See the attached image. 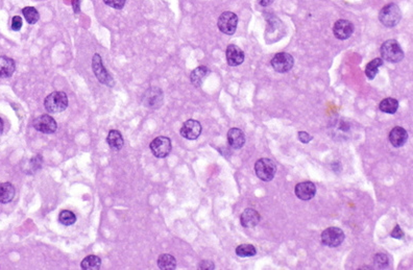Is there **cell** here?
I'll list each match as a JSON object with an SVG mask.
<instances>
[{
	"instance_id": "obj_1",
	"label": "cell",
	"mask_w": 413,
	"mask_h": 270,
	"mask_svg": "<svg viewBox=\"0 0 413 270\" xmlns=\"http://www.w3.org/2000/svg\"><path fill=\"white\" fill-rule=\"evenodd\" d=\"M44 106L46 111L50 114L61 113L67 109L68 96L63 91L53 92L45 98Z\"/></svg>"
},
{
	"instance_id": "obj_2",
	"label": "cell",
	"mask_w": 413,
	"mask_h": 270,
	"mask_svg": "<svg viewBox=\"0 0 413 270\" xmlns=\"http://www.w3.org/2000/svg\"><path fill=\"white\" fill-rule=\"evenodd\" d=\"M381 57L389 63H399L404 59V51L397 40L385 41L380 49Z\"/></svg>"
},
{
	"instance_id": "obj_3",
	"label": "cell",
	"mask_w": 413,
	"mask_h": 270,
	"mask_svg": "<svg viewBox=\"0 0 413 270\" xmlns=\"http://www.w3.org/2000/svg\"><path fill=\"white\" fill-rule=\"evenodd\" d=\"M401 19L402 12L399 6L396 4H389L385 6L379 14L380 22L384 26H386V28H395L396 25L399 24Z\"/></svg>"
},
{
	"instance_id": "obj_4",
	"label": "cell",
	"mask_w": 413,
	"mask_h": 270,
	"mask_svg": "<svg viewBox=\"0 0 413 270\" xmlns=\"http://www.w3.org/2000/svg\"><path fill=\"white\" fill-rule=\"evenodd\" d=\"M255 171L257 176L264 182L273 179L277 172V165L274 162L267 158L259 159L255 164Z\"/></svg>"
},
{
	"instance_id": "obj_5",
	"label": "cell",
	"mask_w": 413,
	"mask_h": 270,
	"mask_svg": "<svg viewBox=\"0 0 413 270\" xmlns=\"http://www.w3.org/2000/svg\"><path fill=\"white\" fill-rule=\"evenodd\" d=\"M238 16L233 12H223L217 21V26L222 34L227 36L234 35L237 31Z\"/></svg>"
},
{
	"instance_id": "obj_6",
	"label": "cell",
	"mask_w": 413,
	"mask_h": 270,
	"mask_svg": "<svg viewBox=\"0 0 413 270\" xmlns=\"http://www.w3.org/2000/svg\"><path fill=\"white\" fill-rule=\"evenodd\" d=\"M92 70L96 76V78L102 85H106L108 87H113L115 82L114 78L111 76V74L108 72L106 67L102 64L101 57L98 53H95L92 59Z\"/></svg>"
},
{
	"instance_id": "obj_7",
	"label": "cell",
	"mask_w": 413,
	"mask_h": 270,
	"mask_svg": "<svg viewBox=\"0 0 413 270\" xmlns=\"http://www.w3.org/2000/svg\"><path fill=\"white\" fill-rule=\"evenodd\" d=\"M322 242L323 244L329 248H337L342 244L345 241L346 235L343 231L336 227H331L326 229L322 233Z\"/></svg>"
},
{
	"instance_id": "obj_8",
	"label": "cell",
	"mask_w": 413,
	"mask_h": 270,
	"mask_svg": "<svg viewBox=\"0 0 413 270\" xmlns=\"http://www.w3.org/2000/svg\"><path fill=\"white\" fill-rule=\"evenodd\" d=\"M274 71L279 73H286L293 68L294 59L287 52H279L270 62Z\"/></svg>"
},
{
	"instance_id": "obj_9",
	"label": "cell",
	"mask_w": 413,
	"mask_h": 270,
	"mask_svg": "<svg viewBox=\"0 0 413 270\" xmlns=\"http://www.w3.org/2000/svg\"><path fill=\"white\" fill-rule=\"evenodd\" d=\"M142 101L145 106L150 107V109H159L163 104L164 101V94L163 91L158 87H152L145 91Z\"/></svg>"
},
{
	"instance_id": "obj_10",
	"label": "cell",
	"mask_w": 413,
	"mask_h": 270,
	"mask_svg": "<svg viewBox=\"0 0 413 270\" xmlns=\"http://www.w3.org/2000/svg\"><path fill=\"white\" fill-rule=\"evenodd\" d=\"M149 147L154 156L159 158V159H163V158H166L171 151V148H172L171 140L168 137L161 136V137L153 139L152 142L150 143Z\"/></svg>"
},
{
	"instance_id": "obj_11",
	"label": "cell",
	"mask_w": 413,
	"mask_h": 270,
	"mask_svg": "<svg viewBox=\"0 0 413 270\" xmlns=\"http://www.w3.org/2000/svg\"><path fill=\"white\" fill-rule=\"evenodd\" d=\"M33 126L35 127L36 130L46 134L54 133L58 129V123L55 120V118L47 114L37 117L33 122Z\"/></svg>"
},
{
	"instance_id": "obj_12",
	"label": "cell",
	"mask_w": 413,
	"mask_h": 270,
	"mask_svg": "<svg viewBox=\"0 0 413 270\" xmlns=\"http://www.w3.org/2000/svg\"><path fill=\"white\" fill-rule=\"evenodd\" d=\"M354 24L345 19H340L335 22L333 26V34L338 40H348L354 34Z\"/></svg>"
},
{
	"instance_id": "obj_13",
	"label": "cell",
	"mask_w": 413,
	"mask_h": 270,
	"mask_svg": "<svg viewBox=\"0 0 413 270\" xmlns=\"http://www.w3.org/2000/svg\"><path fill=\"white\" fill-rule=\"evenodd\" d=\"M179 133L187 140H196L201 133V124L197 120L189 119L180 127Z\"/></svg>"
},
{
	"instance_id": "obj_14",
	"label": "cell",
	"mask_w": 413,
	"mask_h": 270,
	"mask_svg": "<svg viewBox=\"0 0 413 270\" xmlns=\"http://www.w3.org/2000/svg\"><path fill=\"white\" fill-rule=\"evenodd\" d=\"M294 192H295V195L297 198H300L301 200L308 201L315 196L316 187H315V184H313L312 182H309V181L302 182L295 186Z\"/></svg>"
},
{
	"instance_id": "obj_15",
	"label": "cell",
	"mask_w": 413,
	"mask_h": 270,
	"mask_svg": "<svg viewBox=\"0 0 413 270\" xmlns=\"http://www.w3.org/2000/svg\"><path fill=\"white\" fill-rule=\"evenodd\" d=\"M225 57H226L227 64L232 67H236V66L241 65L245 59V55H244L243 50L234 44H231L227 46V48L225 50Z\"/></svg>"
},
{
	"instance_id": "obj_16",
	"label": "cell",
	"mask_w": 413,
	"mask_h": 270,
	"mask_svg": "<svg viewBox=\"0 0 413 270\" xmlns=\"http://www.w3.org/2000/svg\"><path fill=\"white\" fill-rule=\"evenodd\" d=\"M227 142L233 149H240L245 144V134L239 128H231L227 131Z\"/></svg>"
},
{
	"instance_id": "obj_17",
	"label": "cell",
	"mask_w": 413,
	"mask_h": 270,
	"mask_svg": "<svg viewBox=\"0 0 413 270\" xmlns=\"http://www.w3.org/2000/svg\"><path fill=\"white\" fill-rule=\"evenodd\" d=\"M260 219H261L260 214L258 213L256 210L250 209V208L245 209L240 216V222H241L242 227L247 228V229L255 228L258 223L260 222Z\"/></svg>"
},
{
	"instance_id": "obj_18",
	"label": "cell",
	"mask_w": 413,
	"mask_h": 270,
	"mask_svg": "<svg viewBox=\"0 0 413 270\" xmlns=\"http://www.w3.org/2000/svg\"><path fill=\"white\" fill-rule=\"evenodd\" d=\"M389 141L393 146L399 148L406 144L408 141V132L401 126L394 127L389 132Z\"/></svg>"
},
{
	"instance_id": "obj_19",
	"label": "cell",
	"mask_w": 413,
	"mask_h": 270,
	"mask_svg": "<svg viewBox=\"0 0 413 270\" xmlns=\"http://www.w3.org/2000/svg\"><path fill=\"white\" fill-rule=\"evenodd\" d=\"M210 74V70L208 67H205L203 65L198 66L196 69H194L191 74H190V80H191V84L194 87H200L203 83V80L206 78Z\"/></svg>"
},
{
	"instance_id": "obj_20",
	"label": "cell",
	"mask_w": 413,
	"mask_h": 270,
	"mask_svg": "<svg viewBox=\"0 0 413 270\" xmlns=\"http://www.w3.org/2000/svg\"><path fill=\"white\" fill-rule=\"evenodd\" d=\"M16 70V64L14 60L9 57H0V77L8 78L11 77Z\"/></svg>"
},
{
	"instance_id": "obj_21",
	"label": "cell",
	"mask_w": 413,
	"mask_h": 270,
	"mask_svg": "<svg viewBox=\"0 0 413 270\" xmlns=\"http://www.w3.org/2000/svg\"><path fill=\"white\" fill-rule=\"evenodd\" d=\"M107 143L111 149H113L115 151L120 150L124 145V140H123L121 132L117 129L110 130L108 133V137H107Z\"/></svg>"
},
{
	"instance_id": "obj_22",
	"label": "cell",
	"mask_w": 413,
	"mask_h": 270,
	"mask_svg": "<svg viewBox=\"0 0 413 270\" xmlns=\"http://www.w3.org/2000/svg\"><path fill=\"white\" fill-rule=\"evenodd\" d=\"M15 187L7 182L0 184V202L2 204H9L15 197Z\"/></svg>"
},
{
	"instance_id": "obj_23",
	"label": "cell",
	"mask_w": 413,
	"mask_h": 270,
	"mask_svg": "<svg viewBox=\"0 0 413 270\" xmlns=\"http://www.w3.org/2000/svg\"><path fill=\"white\" fill-rule=\"evenodd\" d=\"M379 109L381 112L386 114H395L399 109V101L393 97L385 98L380 102Z\"/></svg>"
},
{
	"instance_id": "obj_24",
	"label": "cell",
	"mask_w": 413,
	"mask_h": 270,
	"mask_svg": "<svg viewBox=\"0 0 413 270\" xmlns=\"http://www.w3.org/2000/svg\"><path fill=\"white\" fill-rule=\"evenodd\" d=\"M158 267L161 270H174L176 268V260L171 255H161L158 258Z\"/></svg>"
},
{
	"instance_id": "obj_25",
	"label": "cell",
	"mask_w": 413,
	"mask_h": 270,
	"mask_svg": "<svg viewBox=\"0 0 413 270\" xmlns=\"http://www.w3.org/2000/svg\"><path fill=\"white\" fill-rule=\"evenodd\" d=\"M383 64H384L383 59H380V58H376V59H374L373 61H371V62L366 65V68H365V75H366V77H368L369 79H374V78L377 76V74H378V72H379V69H380V67H381Z\"/></svg>"
},
{
	"instance_id": "obj_26",
	"label": "cell",
	"mask_w": 413,
	"mask_h": 270,
	"mask_svg": "<svg viewBox=\"0 0 413 270\" xmlns=\"http://www.w3.org/2000/svg\"><path fill=\"white\" fill-rule=\"evenodd\" d=\"M100 266H101L100 258L94 255L86 257L81 263V267L84 270H98Z\"/></svg>"
},
{
	"instance_id": "obj_27",
	"label": "cell",
	"mask_w": 413,
	"mask_h": 270,
	"mask_svg": "<svg viewBox=\"0 0 413 270\" xmlns=\"http://www.w3.org/2000/svg\"><path fill=\"white\" fill-rule=\"evenodd\" d=\"M22 14L29 24H36L40 19V14L34 7H25L22 10Z\"/></svg>"
},
{
	"instance_id": "obj_28",
	"label": "cell",
	"mask_w": 413,
	"mask_h": 270,
	"mask_svg": "<svg viewBox=\"0 0 413 270\" xmlns=\"http://www.w3.org/2000/svg\"><path fill=\"white\" fill-rule=\"evenodd\" d=\"M59 220L63 226L70 227L76 222V216L69 210H64L59 215Z\"/></svg>"
},
{
	"instance_id": "obj_29",
	"label": "cell",
	"mask_w": 413,
	"mask_h": 270,
	"mask_svg": "<svg viewBox=\"0 0 413 270\" xmlns=\"http://www.w3.org/2000/svg\"><path fill=\"white\" fill-rule=\"evenodd\" d=\"M236 254L240 258H248L256 256L257 251L251 244H241L236 249Z\"/></svg>"
},
{
	"instance_id": "obj_30",
	"label": "cell",
	"mask_w": 413,
	"mask_h": 270,
	"mask_svg": "<svg viewBox=\"0 0 413 270\" xmlns=\"http://www.w3.org/2000/svg\"><path fill=\"white\" fill-rule=\"evenodd\" d=\"M374 261L376 267L379 269H385L389 266V258L385 254H377Z\"/></svg>"
},
{
	"instance_id": "obj_31",
	"label": "cell",
	"mask_w": 413,
	"mask_h": 270,
	"mask_svg": "<svg viewBox=\"0 0 413 270\" xmlns=\"http://www.w3.org/2000/svg\"><path fill=\"white\" fill-rule=\"evenodd\" d=\"M108 7L116 9V10H121L125 6L126 0H103Z\"/></svg>"
},
{
	"instance_id": "obj_32",
	"label": "cell",
	"mask_w": 413,
	"mask_h": 270,
	"mask_svg": "<svg viewBox=\"0 0 413 270\" xmlns=\"http://www.w3.org/2000/svg\"><path fill=\"white\" fill-rule=\"evenodd\" d=\"M22 18L19 16H14L12 19V30L15 32H19L22 29Z\"/></svg>"
},
{
	"instance_id": "obj_33",
	"label": "cell",
	"mask_w": 413,
	"mask_h": 270,
	"mask_svg": "<svg viewBox=\"0 0 413 270\" xmlns=\"http://www.w3.org/2000/svg\"><path fill=\"white\" fill-rule=\"evenodd\" d=\"M299 139H300V141H301L302 143L307 144V143L312 141L313 137H312L310 133H308L307 131H300V132H299Z\"/></svg>"
},
{
	"instance_id": "obj_34",
	"label": "cell",
	"mask_w": 413,
	"mask_h": 270,
	"mask_svg": "<svg viewBox=\"0 0 413 270\" xmlns=\"http://www.w3.org/2000/svg\"><path fill=\"white\" fill-rule=\"evenodd\" d=\"M215 268V265H214V263L213 262H211V261H208V260H204V261H201L200 263H199V265H198V269H201V270H203V269H211V270H213Z\"/></svg>"
},
{
	"instance_id": "obj_35",
	"label": "cell",
	"mask_w": 413,
	"mask_h": 270,
	"mask_svg": "<svg viewBox=\"0 0 413 270\" xmlns=\"http://www.w3.org/2000/svg\"><path fill=\"white\" fill-rule=\"evenodd\" d=\"M391 236H392L393 238H395V239H402V238H404V232L402 231V229L400 228V226L397 224L396 228L393 230Z\"/></svg>"
},
{
	"instance_id": "obj_36",
	"label": "cell",
	"mask_w": 413,
	"mask_h": 270,
	"mask_svg": "<svg viewBox=\"0 0 413 270\" xmlns=\"http://www.w3.org/2000/svg\"><path fill=\"white\" fill-rule=\"evenodd\" d=\"M72 7L75 14H79L81 12V0H72Z\"/></svg>"
},
{
	"instance_id": "obj_37",
	"label": "cell",
	"mask_w": 413,
	"mask_h": 270,
	"mask_svg": "<svg viewBox=\"0 0 413 270\" xmlns=\"http://www.w3.org/2000/svg\"><path fill=\"white\" fill-rule=\"evenodd\" d=\"M273 2H274V0H258V4H259V5L262 6V7H268V6H270Z\"/></svg>"
},
{
	"instance_id": "obj_38",
	"label": "cell",
	"mask_w": 413,
	"mask_h": 270,
	"mask_svg": "<svg viewBox=\"0 0 413 270\" xmlns=\"http://www.w3.org/2000/svg\"><path fill=\"white\" fill-rule=\"evenodd\" d=\"M4 129H5V123H4L3 118L0 117V134H2V133L4 132Z\"/></svg>"
}]
</instances>
